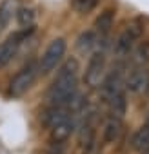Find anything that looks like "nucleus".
I'll use <instances>...</instances> for the list:
<instances>
[{
    "instance_id": "5",
    "label": "nucleus",
    "mask_w": 149,
    "mask_h": 154,
    "mask_svg": "<svg viewBox=\"0 0 149 154\" xmlns=\"http://www.w3.org/2000/svg\"><path fill=\"white\" fill-rule=\"evenodd\" d=\"M65 49H67L65 38H62V36L53 38L49 42V45L46 47V51L42 53L40 60H38V74L46 76V74L53 72L56 69V65H60V62L65 54Z\"/></svg>"
},
{
    "instance_id": "6",
    "label": "nucleus",
    "mask_w": 149,
    "mask_h": 154,
    "mask_svg": "<svg viewBox=\"0 0 149 154\" xmlns=\"http://www.w3.org/2000/svg\"><path fill=\"white\" fill-rule=\"evenodd\" d=\"M125 91L131 94H147L149 93V67L133 65L131 71L124 76Z\"/></svg>"
},
{
    "instance_id": "16",
    "label": "nucleus",
    "mask_w": 149,
    "mask_h": 154,
    "mask_svg": "<svg viewBox=\"0 0 149 154\" xmlns=\"http://www.w3.org/2000/svg\"><path fill=\"white\" fill-rule=\"evenodd\" d=\"M107 107H109V114L111 116H116V118L124 120V116L127 112V98H125V93H122L116 98H113L107 103Z\"/></svg>"
},
{
    "instance_id": "9",
    "label": "nucleus",
    "mask_w": 149,
    "mask_h": 154,
    "mask_svg": "<svg viewBox=\"0 0 149 154\" xmlns=\"http://www.w3.org/2000/svg\"><path fill=\"white\" fill-rule=\"evenodd\" d=\"M77 125H78V120L74 116L64 120L62 123H58V125L49 129V140L53 143H65L73 136V132L77 131Z\"/></svg>"
},
{
    "instance_id": "4",
    "label": "nucleus",
    "mask_w": 149,
    "mask_h": 154,
    "mask_svg": "<svg viewBox=\"0 0 149 154\" xmlns=\"http://www.w3.org/2000/svg\"><path fill=\"white\" fill-rule=\"evenodd\" d=\"M36 76H38V62H29L26 63L13 78L9 82V87H8V94L13 96V98H20L24 96L35 84L36 80Z\"/></svg>"
},
{
    "instance_id": "11",
    "label": "nucleus",
    "mask_w": 149,
    "mask_h": 154,
    "mask_svg": "<svg viewBox=\"0 0 149 154\" xmlns=\"http://www.w3.org/2000/svg\"><path fill=\"white\" fill-rule=\"evenodd\" d=\"M98 40H100L98 33H97L95 29H87V31H84V33L78 35V38H77V42H74V45H77V49H78L80 54L89 56L93 51L98 49Z\"/></svg>"
},
{
    "instance_id": "21",
    "label": "nucleus",
    "mask_w": 149,
    "mask_h": 154,
    "mask_svg": "<svg viewBox=\"0 0 149 154\" xmlns=\"http://www.w3.org/2000/svg\"><path fill=\"white\" fill-rule=\"evenodd\" d=\"M140 154H149V149H147V150H144V152H140Z\"/></svg>"
},
{
    "instance_id": "17",
    "label": "nucleus",
    "mask_w": 149,
    "mask_h": 154,
    "mask_svg": "<svg viewBox=\"0 0 149 154\" xmlns=\"http://www.w3.org/2000/svg\"><path fill=\"white\" fill-rule=\"evenodd\" d=\"M15 17H17V22L22 29H31L35 20H36V13L33 8H18Z\"/></svg>"
},
{
    "instance_id": "8",
    "label": "nucleus",
    "mask_w": 149,
    "mask_h": 154,
    "mask_svg": "<svg viewBox=\"0 0 149 154\" xmlns=\"http://www.w3.org/2000/svg\"><path fill=\"white\" fill-rule=\"evenodd\" d=\"M29 33H31V29H24L20 33H15V35L8 36L2 44H0V69L6 67L13 60V56H17L18 47L22 45V42L27 38Z\"/></svg>"
},
{
    "instance_id": "15",
    "label": "nucleus",
    "mask_w": 149,
    "mask_h": 154,
    "mask_svg": "<svg viewBox=\"0 0 149 154\" xmlns=\"http://www.w3.org/2000/svg\"><path fill=\"white\" fill-rule=\"evenodd\" d=\"M131 149L133 150H138V152H144L149 149V129L145 125H142L140 129H136L131 136Z\"/></svg>"
},
{
    "instance_id": "3",
    "label": "nucleus",
    "mask_w": 149,
    "mask_h": 154,
    "mask_svg": "<svg viewBox=\"0 0 149 154\" xmlns=\"http://www.w3.org/2000/svg\"><path fill=\"white\" fill-rule=\"evenodd\" d=\"M144 35V26L140 22H129L116 36L115 44H113V53L118 60L127 58L131 54V51L135 49V45L140 42Z\"/></svg>"
},
{
    "instance_id": "12",
    "label": "nucleus",
    "mask_w": 149,
    "mask_h": 154,
    "mask_svg": "<svg viewBox=\"0 0 149 154\" xmlns=\"http://www.w3.org/2000/svg\"><path fill=\"white\" fill-rule=\"evenodd\" d=\"M115 9L113 8H106L97 18H95V31L98 33V36H107L109 35V31H111V27H113V24H115Z\"/></svg>"
},
{
    "instance_id": "13",
    "label": "nucleus",
    "mask_w": 149,
    "mask_h": 154,
    "mask_svg": "<svg viewBox=\"0 0 149 154\" xmlns=\"http://www.w3.org/2000/svg\"><path fill=\"white\" fill-rule=\"evenodd\" d=\"M17 9H18L17 0H2L0 2V33L8 29L9 22L17 15Z\"/></svg>"
},
{
    "instance_id": "20",
    "label": "nucleus",
    "mask_w": 149,
    "mask_h": 154,
    "mask_svg": "<svg viewBox=\"0 0 149 154\" xmlns=\"http://www.w3.org/2000/svg\"><path fill=\"white\" fill-rule=\"evenodd\" d=\"M144 125H145V127L149 129V112H147V118H145V123H144Z\"/></svg>"
},
{
    "instance_id": "10",
    "label": "nucleus",
    "mask_w": 149,
    "mask_h": 154,
    "mask_svg": "<svg viewBox=\"0 0 149 154\" xmlns=\"http://www.w3.org/2000/svg\"><path fill=\"white\" fill-rule=\"evenodd\" d=\"M122 131H124V120L109 114L104 120V125H102V141L106 145L116 143L120 140V136H122Z\"/></svg>"
},
{
    "instance_id": "14",
    "label": "nucleus",
    "mask_w": 149,
    "mask_h": 154,
    "mask_svg": "<svg viewBox=\"0 0 149 154\" xmlns=\"http://www.w3.org/2000/svg\"><path fill=\"white\" fill-rule=\"evenodd\" d=\"M131 63L133 65H142V67H149V40L138 42L135 45V49L131 51Z\"/></svg>"
},
{
    "instance_id": "7",
    "label": "nucleus",
    "mask_w": 149,
    "mask_h": 154,
    "mask_svg": "<svg viewBox=\"0 0 149 154\" xmlns=\"http://www.w3.org/2000/svg\"><path fill=\"white\" fill-rule=\"evenodd\" d=\"M100 98H102V102L107 105L113 98H116L118 94H122V93H125V85H124V72H122V69H113V71H109L107 74H106V78H104V82H102V85H100Z\"/></svg>"
},
{
    "instance_id": "2",
    "label": "nucleus",
    "mask_w": 149,
    "mask_h": 154,
    "mask_svg": "<svg viewBox=\"0 0 149 154\" xmlns=\"http://www.w3.org/2000/svg\"><path fill=\"white\" fill-rule=\"evenodd\" d=\"M107 74V58H106V51L104 49H97L89 54L86 71H84V84L87 89L95 91L100 89L104 78Z\"/></svg>"
},
{
    "instance_id": "1",
    "label": "nucleus",
    "mask_w": 149,
    "mask_h": 154,
    "mask_svg": "<svg viewBox=\"0 0 149 154\" xmlns=\"http://www.w3.org/2000/svg\"><path fill=\"white\" fill-rule=\"evenodd\" d=\"M78 74H80L78 60L74 56L67 58L58 67V72L47 89L46 94L47 105H67L78 91Z\"/></svg>"
},
{
    "instance_id": "18",
    "label": "nucleus",
    "mask_w": 149,
    "mask_h": 154,
    "mask_svg": "<svg viewBox=\"0 0 149 154\" xmlns=\"http://www.w3.org/2000/svg\"><path fill=\"white\" fill-rule=\"evenodd\" d=\"M71 6H73L74 11H78L82 15H87L98 6V0H71Z\"/></svg>"
},
{
    "instance_id": "19",
    "label": "nucleus",
    "mask_w": 149,
    "mask_h": 154,
    "mask_svg": "<svg viewBox=\"0 0 149 154\" xmlns=\"http://www.w3.org/2000/svg\"><path fill=\"white\" fill-rule=\"evenodd\" d=\"M80 147H82V154H102V147H100V143H98L97 134L91 136L89 140L82 141Z\"/></svg>"
}]
</instances>
